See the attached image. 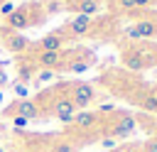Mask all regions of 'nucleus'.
<instances>
[{
	"instance_id": "39448f33",
	"label": "nucleus",
	"mask_w": 157,
	"mask_h": 152,
	"mask_svg": "<svg viewBox=\"0 0 157 152\" xmlns=\"http://www.w3.org/2000/svg\"><path fill=\"white\" fill-rule=\"evenodd\" d=\"M66 59H69V51H34L32 54V61L37 69H52V71H59L66 66Z\"/></svg>"
},
{
	"instance_id": "f3484780",
	"label": "nucleus",
	"mask_w": 157,
	"mask_h": 152,
	"mask_svg": "<svg viewBox=\"0 0 157 152\" xmlns=\"http://www.w3.org/2000/svg\"><path fill=\"white\" fill-rule=\"evenodd\" d=\"M54 76H56V71H52V69H37V71H34V78H32V81H34L37 86H42V83L52 81Z\"/></svg>"
},
{
	"instance_id": "c85d7f7f",
	"label": "nucleus",
	"mask_w": 157,
	"mask_h": 152,
	"mask_svg": "<svg viewBox=\"0 0 157 152\" xmlns=\"http://www.w3.org/2000/svg\"><path fill=\"white\" fill-rule=\"evenodd\" d=\"M0 101H2V91H0Z\"/></svg>"
},
{
	"instance_id": "412c9836",
	"label": "nucleus",
	"mask_w": 157,
	"mask_h": 152,
	"mask_svg": "<svg viewBox=\"0 0 157 152\" xmlns=\"http://www.w3.org/2000/svg\"><path fill=\"white\" fill-rule=\"evenodd\" d=\"M12 10H15V2H10V0L0 2V15H5V17H7V15L12 12Z\"/></svg>"
},
{
	"instance_id": "1a4fd4ad",
	"label": "nucleus",
	"mask_w": 157,
	"mask_h": 152,
	"mask_svg": "<svg viewBox=\"0 0 157 152\" xmlns=\"http://www.w3.org/2000/svg\"><path fill=\"white\" fill-rule=\"evenodd\" d=\"M98 123H101V115H98L96 110H76V115H74V120L69 123V127H74V130H78V132H91Z\"/></svg>"
},
{
	"instance_id": "b1692460",
	"label": "nucleus",
	"mask_w": 157,
	"mask_h": 152,
	"mask_svg": "<svg viewBox=\"0 0 157 152\" xmlns=\"http://www.w3.org/2000/svg\"><path fill=\"white\" fill-rule=\"evenodd\" d=\"M27 123H29L27 118H12V125H15L17 130H20V127H27Z\"/></svg>"
},
{
	"instance_id": "6ab92c4d",
	"label": "nucleus",
	"mask_w": 157,
	"mask_h": 152,
	"mask_svg": "<svg viewBox=\"0 0 157 152\" xmlns=\"http://www.w3.org/2000/svg\"><path fill=\"white\" fill-rule=\"evenodd\" d=\"M12 91H15L17 101H20V98H27V96H29V88H27V83H20V81H17L15 86H12Z\"/></svg>"
},
{
	"instance_id": "0eeeda50",
	"label": "nucleus",
	"mask_w": 157,
	"mask_h": 152,
	"mask_svg": "<svg viewBox=\"0 0 157 152\" xmlns=\"http://www.w3.org/2000/svg\"><path fill=\"white\" fill-rule=\"evenodd\" d=\"M32 25H39V22H37V17L32 15V5L15 7V10L7 15V29H12V32H20V29L32 27Z\"/></svg>"
},
{
	"instance_id": "f03ea898",
	"label": "nucleus",
	"mask_w": 157,
	"mask_h": 152,
	"mask_svg": "<svg viewBox=\"0 0 157 152\" xmlns=\"http://www.w3.org/2000/svg\"><path fill=\"white\" fill-rule=\"evenodd\" d=\"M135 127H137V120L132 118V113H128V110H113L110 120H105V130H103V135H105V137H115V140H120V137L132 135Z\"/></svg>"
},
{
	"instance_id": "4468645a",
	"label": "nucleus",
	"mask_w": 157,
	"mask_h": 152,
	"mask_svg": "<svg viewBox=\"0 0 157 152\" xmlns=\"http://www.w3.org/2000/svg\"><path fill=\"white\" fill-rule=\"evenodd\" d=\"M125 64H128V69H145L150 61L142 56V51H137V49H130V51H125Z\"/></svg>"
},
{
	"instance_id": "2eb2a0df",
	"label": "nucleus",
	"mask_w": 157,
	"mask_h": 152,
	"mask_svg": "<svg viewBox=\"0 0 157 152\" xmlns=\"http://www.w3.org/2000/svg\"><path fill=\"white\" fill-rule=\"evenodd\" d=\"M49 152H76V142L69 140V137H59V140L52 142Z\"/></svg>"
},
{
	"instance_id": "7c9ffc66",
	"label": "nucleus",
	"mask_w": 157,
	"mask_h": 152,
	"mask_svg": "<svg viewBox=\"0 0 157 152\" xmlns=\"http://www.w3.org/2000/svg\"><path fill=\"white\" fill-rule=\"evenodd\" d=\"M0 2H5V0H0Z\"/></svg>"
},
{
	"instance_id": "a878e982",
	"label": "nucleus",
	"mask_w": 157,
	"mask_h": 152,
	"mask_svg": "<svg viewBox=\"0 0 157 152\" xmlns=\"http://www.w3.org/2000/svg\"><path fill=\"white\" fill-rule=\"evenodd\" d=\"M5 83H7V74H5V71H2V69H0V88H2V86H5Z\"/></svg>"
},
{
	"instance_id": "6e6552de",
	"label": "nucleus",
	"mask_w": 157,
	"mask_h": 152,
	"mask_svg": "<svg viewBox=\"0 0 157 152\" xmlns=\"http://www.w3.org/2000/svg\"><path fill=\"white\" fill-rule=\"evenodd\" d=\"M125 34H128L132 42L152 39V37H157V20H137V22H132V25L125 29Z\"/></svg>"
},
{
	"instance_id": "f8f14e48",
	"label": "nucleus",
	"mask_w": 157,
	"mask_h": 152,
	"mask_svg": "<svg viewBox=\"0 0 157 152\" xmlns=\"http://www.w3.org/2000/svg\"><path fill=\"white\" fill-rule=\"evenodd\" d=\"M15 71H17V81H20V83H29V81L34 78L37 66H34L32 56L20 54V56H17V61H15Z\"/></svg>"
},
{
	"instance_id": "9d476101",
	"label": "nucleus",
	"mask_w": 157,
	"mask_h": 152,
	"mask_svg": "<svg viewBox=\"0 0 157 152\" xmlns=\"http://www.w3.org/2000/svg\"><path fill=\"white\" fill-rule=\"evenodd\" d=\"M93 27V17L88 15H74L66 25H64V34H71V37H86Z\"/></svg>"
},
{
	"instance_id": "a211bd4d",
	"label": "nucleus",
	"mask_w": 157,
	"mask_h": 152,
	"mask_svg": "<svg viewBox=\"0 0 157 152\" xmlns=\"http://www.w3.org/2000/svg\"><path fill=\"white\" fill-rule=\"evenodd\" d=\"M113 10L115 12H132L135 10V0H113Z\"/></svg>"
},
{
	"instance_id": "aec40b11",
	"label": "nucleus",
	"mask_w": 157,
	"mask_h": 152,
	"mask_svg": "<svg viewBox=\"0 0 157 152\" xmlns=\"http://www.w3.org/2000/svg\"><path fill=\"white\" fill-rule=\"evenodd\" d=\"M142 152H157V135H152V137H147L142 145Z\"/></svg>"
},
{
	"instance_id": "7ed1b4c3",
	"label": "nucleus",
	"mask_w": 157,
	"mask_h": 152,
	"mask_svg": "<svg viewBox=\"0 0 157 152\" xmlns=\"http://www.w3.org/2000/svg\"><path fill=\"white\" fill-rule=\"evenodd\" d=\"M64 91H66V96H69V101L74 103L76 110H88V105H93L96 96H98L96 88L86 81H71V83L64 86Z\"/></svg>"
},
{
	"instance_id": "c756f323",
	"label": "nucleus",
	"mask_w": 157,
	"mask_h": 152,
	"mask_svg": "<svg viewBox=\"0 0 157 152\" xmlns=\"http://www.w3.org/2000/svg\"><path fill=\"white\" fill-rule=\"evenodd\" d=\"M15 152H25V150H15Z\"/></svg>"
},
{
	"instance_id": "393cba45",
	"label": "nucleus",
	"mask_w": 157,
	"mask_h": 152,
	"mask_svg": "<svg viewBox=\"0 0 157 152\" xmlns=\"http://www.w3.org/2000/svg\"><path fill=\"white\" fill-rule=\"evenodd\" d=\"M157 0H135V10L137 7H150V5H155Z\"/></svg>"
},
{
	"instance_id": "dca6fc26",
	"label": "nucleus",
	"mask_w": 157,
	"mask_h": 152,
	"mask_svg": "<svg viewBox=\"0 0 157 152\" xmlns=\"http://www.w3.org/2000/svg\"><path fill=\"white\" fill-rule=\"evenodd\" d=\"M61 10V0H39V12L42 15H56Z\"/></svg>"
},
{
	"instance_id": "5701e85b",
	"label": "nucleus",
	"mask_w": 157,
	"mask_h": 152,
	"mask_svg": "<svg viewBox=\"0 0 157 152\" xmlns=\"http://www.w3.org/2000/svg\"><path fill=\"white\" fill-rule=\"evenodd\" d=\"M101 145H103L105 150H110V147H118V140H115V137H103Z\"/></svg>"
},
{
	"instance_id": "cd10ccee",
	"label": "nucleus",
	"mask_w": 157,
	"mask_h": 152,
	"mask_svg": "<svg viewBox=\"0 0 157 152\" xmlns=\"http://www.w3.org/2000/svg\"><path fill=\"white\" fill-rule=\"evenodd\" d=\"M0 152H5V147H0Z\"/></svg>"
},
{
	"instance_id": "4be33fe9",
	"label": "nucleus",
	"mask_w": 157,
	"mask_h": 152,
	"mask_svg": "<svg viewBox=\"0 0 157 152\" xmlns=\"http://www.w3.org/2000/svg\"><path fill=\"white\" fill-rule=\"evenodd\" d=\"M115 152H142V147H140V145H135V142H130V145H123V147H118Z\"/></svg>"
},
{
	"instance_id": "423d86ee",
	"label": "nucleus",
	"mask_w": 157,
	"mask_h": 152,
	"mask_svg": "<svg viewBox=\"0 0 157 152\" xmlns=\"http://www.w3.org/2000/svg\"><path fill=\"white\" fill-rule=\"evenodd\" d=\"M5 115H7V118H27V120H34V118H39V115H44V113H42V105H39L37 101L20 98V101H15V103L5 110Z\"/></svg>"
},
{
	"instance_id": "ddd939ff",
	"label": "nucleus",
	"mask_w": 157,
	"mask_h": 152,
	"mask_svg": "<svg viewBox=\"0 0 157 152\" xmlns=\"http://www.w3.org/2000/svg\"><path fill=\"white\" fill-rule=\"evenodd\" d=\"M101 7H103L101 0H76L74 2L76 15H88V17H93L96 12H101Z\"/></svg>"
},
{
	"instance_id": "9b49d317",
	"label": "nucleus",
	"mask_w": 157,
	"mask_h": 152,
	"mask_svg": "<svg viewBox=\"0 0 157 152\" xmlns=\"http://www.w3.org/2000/svg\"><path fill=\"white\" fill-rule=\"evenodd\" d=\"M64 42H66V34L64 32H49L42 39H37L34 51H61L64 49Z\"/></svg>"
},
{
	"instance_id": "20e7f679",
	"label": "nucleus",
	"mask_w": 157,
	"mask_h": 152,
	"mask_svg": "<svg viewBox=\"0 0 157 152\" xmlns=\"http://www.w3.org/2000/svg\"><path fill=\"white\" fill-rule=\"evenodd\" d=\"M0 42H2V47L10 51V54H27L29 49H32V39H27L25 34H20V32H12V29H2L0 32Z\"/></svg>"
},
{
	"instance_id": "f257e3e1",
	"label": "nucleus",
	"mask_w": 157,
	"mask_h": 152,
	"mask_svg": "<svg viewBox=\"0 0 157 152\" xmlns=\"http://www.w3.org/2000/svg\"><path fill=\"white\" fill-rule=\"evenodd\" d=\"M49 96H52V101H49V105H47V115H52L54 120H59V123H64V125H69L71 120H74V115H76V108H74V103L69 101V96H66V91H64V86H61V91L59 88H54V91H47Z\"/></svg>"
},
{
	"instance_id": "bb28decb",
	"label": "nucleus",
	"mask_w": 157,
	"mask_h": 152,
	"mask_svg": "<svg viewBox=\"0 0 157 152\" xmlns=\"http://www.w3.org/2000/svg\"><path fill=\"white\" fill-rule=\"evenodd\" d=\"M152 61H155V64H157V51H155V59H152Z\"/></svg>"
}]
</instances>
